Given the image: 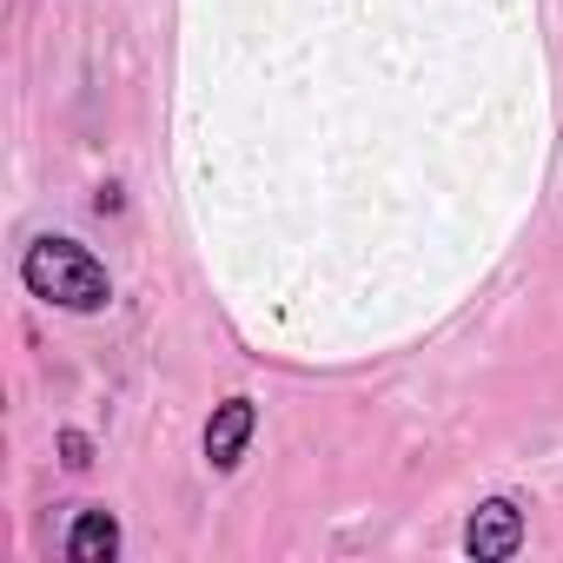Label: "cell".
<instances>
[{
    "label": "cell",
    "instance_id": "1",
    "mask_svg": "<svg viewBox=\"0 0 563 563\" xmlns=\"http://www.w3.org/2000/svg\"><path fill=\"white\" fill-rule=\"evenodd\" d=\"M21 278H27L34 299H47V306H60V312H100V306L113 299L107 265H100L87 245H74V239H34V245L21 252Z\"/></svg>",
    "mask_w": 563,
    "mask_h": 563
},
{
    "label": "cell",
    "instance_id": "2",
    "mask_svg": "<svg viewBox=\"0 0 563 563\" xmlns=\"http://www.w3.org/2000/svg\"><path fill=\"white\" fill-rule=\"evenodd\" d=\"M517 543H523V510H517L510 497H490V504L471 510L464 550H471L477 563H504V556H517Z\"/></svg>",
    "mask_w": 563,
    "mask_h": 563
},
{
    "label": "cell",
    "instance_id": "3",
    "mask_svg": "<svg viewBox=\"0 0 563 563\" xmlns=\"http://www.w3.org/2000/svg\"><path fill=\"white\" fill-rule=\"evenodd\" d=\"M252 424H258L252 398H225V405L212 411V424H206V464H212V471H239V457H245V444H252Z\"/></svg>",
    "mask_w": 563,
    "mask_h": 563
},
{
    "label": "cell",
    "instance_id": "4",
    "mask_svg": "<svg viewBox=\"0 0 563 563\" xmlns=\"http://www.w3.org/2000/svg\"><path fill=\"white\" fill-rule=\"evenodd\" d=\"M67 556H74V563H113V556H120V523H113V510H80L74 530H67Z\"/></svg>",
    "mask_w": 563,
    "mask_h": 563
},
{
    "label": "cell",
    "instance_id": "5",
    "mask_svg": "<svg viewBox=\"0 0 563 563\" xmlns=\"http://www.w3.org/2000/svg\"><path fill=\"white\" fill-rule=\"evenodd\" d=\"M60 457H67V471H87V464H93V444H87L80 431H67V438H60Z\"/></svg>",
    "mask_w": 563,
    "mask_h": 563
}]
</instances>
